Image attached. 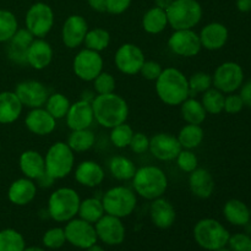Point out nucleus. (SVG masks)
<instances>
[{"label": "nucleus", "mask_w": 251, "mask_h": 251, "mask_svg": "<svg viewBox=\"0 0 251 251\" xmlns=\"http://www.w3.org/2000/svg\"><path fill=\"white\" fill-rule=\"evenodd\" d=\"M163 71V68L159 63L154 60H147L145 61L144 65H142L140 74L142 75V77L146 78L149 81H156L158 78V76L161 75V73Z\"/></svg>", "instance_id": "obj_49"}, {"label": "nucleus", "mask_w": 251, "mask_h": 251, "mask_svg": "<svg viewBox=\"0 0 251 251\" xmlns=\"http://www.w3.org/2000/svg\"><path fill=\"white\" fill-rule=\"evenodd\" d=\"M46 172L55 180L64 179L73 172L75 164L74 151L66 142H54L47 151L44 157Z\"/></svg>", "instance_id": "obj_7"}, {"label": "nucleus", "mask_w": 251, "mask_h": 251, "mask_svg": "<svg viewBox=\"0 0 251 251\" xmlns=\"http://www.w3.org/2000/svg\"><path fill=\"white\" fill-rule=\"evenodd\" d=\"M244 227H245V230H247V232H245V233H247V234H249L250 237H251V220L247 223V225L244 226Z\"/></svg>", "instance_id": "obj_59"}, {"label": "nucleus", "mask_w": 251, "mask_h": 251, "mask_svg": "<svg viewBox=\"0 0 251 251\" xmlns=\"http://www.w3.org/2000/svg\"><path fill=\"white\" fill-rule=\"evenodd\" d=\"M107 215L118 218L129 217L136 208V194L126 186H114L105 191L100 199Z\"/></svg>", "instance_id": "obj_8"}, {"label": "nucleus", "mask_w": 251, "mask_h": 251, "mask_svg": "<svg viewBox=\"0 0 251 251\" xmlns=\"http://www.w3.org/2000/svg\"><path fill=\"white\" fill-rule=\"evenodd\" d=\"M132 136H134V130L126 123L112 127V131H110V141L118 149L129 147Z\"/></svg>", "instance_id": "obj_43"}, {"label": "nucleus", "mask_w": 251, "mask_h": 251, "mask_svg": "<svg viewBox=\"0 0 251 251\" xmlns=\"http://www.w3.org/2000/svg\"><path fill=\"white\" fill-rule=\"evenodd\" d=\"M37 195V185L32 179L20 178L12 181L7 190V199L16 206H26L33 201Z\"/></svg>", "instance_id": "obj_25"}, {"label": "nucleus", "mask_w": 251, "mask_h": 251, "mask_svg": "<svg viewBox=\"0 0 251 251\" xmlns=\"http://www.w3.org/2000/svg\"><path fill=\"white\" fill-rule=\"evenodd\" d=\"M36 37L27 28H19L7 43V56L17 65H27V49Z\"/></svg>", "instance_id": "obj_21"}, {"label": "nucleus", "mask_w": 251, "mask_h": 251, "mask_svg": "<svg viewBox=\"0 0 251 251\" xmlns=\"http://www.w3.org/2000/svg\"><path fill=\"white\" fill-rule=\"evenodd\" d=\"M129 147L131 151L136 154L146 153L150 149V139L144 132H134Z\"/></svg>", "instance_id": "obj_48"}, {"label": "nucleus", "mask_w": 251, "mask_h": 251, "mask_svg": "<svg viewBox=\"0 0 251 251\" xmlns=\"http://www.w3.org/2000/svg\"><path fill=\"white\" fill-rule=\"evenodd\" d=\"M237 9L240 12H250L251 0H237Z\"/></svg>", "instance_id": "obj_55"}, {"label": "nucleus", "mask_w": 251, "mask_h": 251, "mask_svg": "<svg viewBox=\"0 0 251 251\" xmlns=\"http://www.w3.org/2000/svg\"><path fill=\"white\" fill-rule=\"evenodd\" d=\"M70 104V100L66 96H64L63 93L55 92L49 95L48 100L46 102V109L48 110L51 117L59 120L66 117Z\"/></svg>", "instance_id": "obj_39"}, {"label": "nucleus", "mask_w": 251, "mask_h": 251, "mask_svg": "<svg viewBox=\"0 0 251 251\" xmlns=\"http://www.w3.org/2000/svg\"><path fill=\"white\" fill-rule=\"evenodd\" d=\"M183 150L178 137L169 132H159L150 139V149L152 156L162 162H171L178 157Z\"/></svg>", "instance_id": "obj_16"}, {"label": "nucleus", "mask_w": 251, "mask_h": 251, "mask_svg": "<svg viewBox=\"0 0 251 251\" xmlns=\"http://www.w3.org/2000/svg\"><path fill=\"white\" fill-rule=\"evenodd\" d=\"M168 47L176 55L184 58L196 56L202 49L200 37L193 29H176L168 39Z\"/></svg>", "instance_id": "obj_13"}, {"label": "nucleus", "mask_w": 251, "mask_h": 251, "mask_svg": "<svg viewBox=\"0 0 251 251\" xmlns=\"http://www.w3.org/2000/svg\"><path fill=\"white\" fill-rule=\"evenodd\" d=\"M22 103L11 91L0 92V124H12L22 113Z\"/></svg>", "instance_id": "obj_29"}, {"label": "nucleus", "mask_w": 251, "mask_h": 251, "mask_svg": "<svg viewBox=\"0 0 251 251\" xmlns=\"http://www.w3.org/2000/svg\"><path fill=\"white\" fill-rule=\"evenodd\" d=\"M24 251H46L43 248H39V247H28V248H25Z\"/></svg>", "instance_id": "obj_58"}, {"label": "nucleus", "mask_w": 251, "mask_h": 251, "mask_svg": "<svg viewBox=\"0 0 251 251\" xmlns=\"http://www.w3.org/2000/svg\"><path fill=\"white\" fill-rule=\"evenodd\" d=\"M225 93L217 88L211 87L202 93L201 103L207 114L217 115L225 110Z\"/></svg>", "instance_id": "obj_37"}, {"label": "nucleus", "mask_w": 251, "mask_h": 251, "mask_svg": "<svg viewBox=\"0 0 251 251\" xmlns=\"http://www.w3.org/2000/svg\"><path fill=\"white\" fill-rule=\"evenodd\" d=\"M87 251H104L102 247H100V245H97V243L96 244H93L92 247H90L88 249H86Z\"/></svg>", "instance_id": "obj_57"}, {"label": "nucleus", "mask_w": 251, "mask_h": 251, "mask_svg": "<svg viewBox=\"0 0 251 251\" xmlns=\"http://www.w3.org/2000/svg\"><path fill=\"white\" fill-rule=\"evenodd\" d=\"M145 54L140 47L132 43H124L115 51L114 63L118 70L125 75L139 74L145 63Z\"/></svg>", "instance_id": "obj_14"}, {"label": "nucleus", "mask_w": 251, "mask_h": 251, "mask_svg": "<svg viewBox=\"0 0 251 251\" xmlns=\"http://www.w3.org/2000/svg\"><path fill=\"white\" fill-rule=\"evenodd\" d=\"M19 29V22L11 11L0 9V43H6Z\"/></svg>", "instance_id": "obj_41"}, {"label": "nucleus", "mask_w": 251, "mask_h": 251, "mask_svg": "<svg viewBox=\"0 0 251 251\" xmlns=\"http://www.w3.org/2000/svg\"><path fill=\"white\" fill-rule=\"evenodd\" d=\"M180 113L181 118L184 119V122H186V124L201 125L207 117V113H206L202 103L193 97H189L188 100L181 103Z\"/></svg>", "instance_id": "obj_33"}, {"label": "nucleus", "mask_w": 251, "mask_h": 251, "mask_svg": "<svg viewBox=\"0 0 251 251\" xmlns=\"http://www.w3.org/2000/svg\"><path fill=\"white\" fill-rule=\"evenodd\" d=\"M64 232L66 242L78 249H88L98 240L95 226L81 218H73L66 222Z\"/></svg>", "instance_id": "obj_11"}, {"label": "nucleus", "mask_w": 251, "mask_h": 251, "mask_svg": "<svg viewBox=\"0 0 251 251\" xmlns=\"http://www.w3.org/2000/svg\"><path fill=\"white\" fill-rule=\"evenodd\" d=\"M223 216L227 222L238 227H244L251 220L250 208L248 207L247 203L238 199H230L225 203Z\"/></svg>", "instance_id": "obj_30"}, {"label": "nucleus", "mask_w": 251, "mask_h": 251, "mask_svg": "<svg viewBox=\"0 0 251 251\" xmlns=\"http://www.w3.org/2000/svg\"><path fill=\"white\" fill-rule=\"evenodd\" d=\"M88 31V24L81 15H70L65 20L61 28V39L64 46L70 49L80 47L85 41Z\"/></svg>", "instance_id": "obj_18"}, {"label": "nucleus", "mask_w": 251, "mask_h": 251, "mask_svg": "<svg viewBox=\"0 0 251 251\" xmlns=\"http://www.w3.org/2000/svg\"><path fill=\"white\" fill-rule=\"evenodd\" d=\"M96 136L93 131L90 129H82V130H73L71 134L69 135L68 142L71 150L74 152H86L88 150L92 149L95 146Z\"/></svg>", "instance_id": "obj_36"}, {"label": "nucleus", "mask_w": 251, "mask_h": 251, "mask_svg": "<svg viewBox=\"0 0 251 251\" xmlns=\"http://www.w3.org/2000/svg\"><path fill=\"white\" fill-rule=\"evenodd\" d=\"M132 0H107V12L112 15H122L131 5Z\"/></svg>", "instance_id": "obj_51"}, {"label": "nucleus", "mask_w": 251, "mask_h": 251, "mask_svg": "<svg viewBox=\"0 0 251 251\" xmlns=\"http://www.w3.org/2000/svg\"><path fill=\"white\" fill-rule=\"evenodd\" d=\"M97 238L102 243L107 245H120L125 240V230L124 223L122 222V218L114 217L105 213L100 221L95 225Z\"/></svg>", "instance_id": "obj_17"}, {"label": "nucleus", "mask_w": 251, "mask_h": 251, "mask_svg": "<svg viewBox=\"0 0 251 251\" xmlns=\"http://www.w3.org/2000/svg\"><path fill=\"white\" fill-rule=\"evenodd\" d=\"M93 88L97 95H107L115 91V78L112 74L102 71L97 77L93 80Z\"/></svg>", "instance_id": "obj_45"}, {"label": "nucleus", "mask_w": 251, "mask_h": 251, "mask_svg": "<svg viewBox=\"0 0 251 251\" xmlns=\"http://www.w3.org/2000/svg\"><path fill=\"white\" fill-rule=\"evenodd\" d=\"M53 59L51 46L43 38H34L27 49V65L34 70H43L48 68Z\"/></svg>", "instance_id": "obj_24"}, {"label": "nucleus", "mask_w": 251, "mask_h": 251, "mask_svg": "<svg viewBox=\"0 0 251 251\" xmlns=\"http://www.w3.org/2000/svg\"><path fill=\"white\" fill-rule=\"evenodd\" d=\"M176 159L179 169L185 173H191L196 168H199V159L191 150H181Z\"/></svg>", "instance_id": "obj_46"}, {"label": "nucleus", "mask_w": 251, "mask_h": 251, "mask_svg": "<svg viewBox=\"0 0 251 251\" xmlns=\"http://www.w3.org/2000/svg\"><path fill=\"white\" fill-rule=\"evenodd\" d=\"M42 243L48 249H60L66 243L64 228H51V229L47 230L42 238Z\"/></svg>", "instance_id": "obj_44"}, {"label": "nucleus", "mask_w": 251, "mask_h": 251, "mask_svg": "<svg viewBox=\"0 0 251 251\" xmlns=\"http://www.w3.org/2000/svg\"><path fill=\"white\" fill-rule=\"evenodd\" d=\"M25 125L32 134L46 136L55 130L56 119L49 114L46 108H33L25 118Z\"/></svg>", "instance_id": "obj_20"}, {"label": "nucleus", "mask_w": 251, "mask_h": 251, "mask_svg": "<svg viewBox=\"0 0 251 251\" xmlns=\"http://www.w3.org/2000/svg\"><path fill=\"white\" fill-rule=\"evenodd\" d=\"M230 233L227 228L213 218L200 220L194 227V239L202 249L215 251L227 247Z\"/></svg>", "instance_id": "obj_6"}, {"label": "nucleus", "mask_w": 251, "mask_h": 251, "mask_svg": "<svg viewBox=\"0 0 251 251\" xmlns=\"http://www.w3.org/2000/svg\"><path fill=\"white\" fill-rule=\"evenodd\" d=\"M88 5L96 12L107 11V0H87Z\"/></svg>", "instance_id": "obj_54"}, {"label": "nucleus", "mask_w": 251, "mask_h": 251, "mask_svg": "<svg viewBox=\"0 0 251 251\" xmlns=\"http://www.w3.org/2000/svg\"><path fill=\"white\" fill-rule=\"evenodd\" d=\"M168 25L176 29H193L202 19V6L198 0H173L166 10Z\"/></svg>", "instance_id": "obj_5"}, {"label": "nucleus", "mask_w": 251, "mask_h": 251, "mask_svg": "<svg viewBox=\"0 0 251 251\" xmlns=\"http://www.w3.org/2000/svg\"><path fill=\"white\" fill-rule=\"evenodd\" d=\"M0 149H1V144H0Z\"/></svg>", "instance_id": "obj_61"}, {"label": "nucleus", "mask_w": 251, "mask_h": 251, "mask_svg": "<svg viewBox=\"0 0 251 251\" xmlns=\"http://www.w3.org/2000/svg\"><path fill=\"white\" fill-rule=\"evenodd\" d=\"M25 248L26 243L21 233L11 228L0 230V251H24Z\"/></svg>", "instance_id": "obj_40"}, {"label": "nucleus", "mask_w": 251, "mask_h": 251, "mask_svg": "<svg viewBox=\"0 0 251 251\" xmlns=\"http://www.w3.org/2000/svg\"><path fill=\"white\" fill-rule=\"evenodd\" d=\"M77 215L81 220L86 221L88 223H92V225H96L105 215L102 200L96 198L85 199V200H82L80 202Z\"/></svg>", "instance_id": "obj_34"}, {"label": "nucleus", "mask_w": 251, "mask_h": 251, "mask_svg": "<svg viewBox=\"0 0 251 251\" xmlns=\"http://www.w3.org/2000/svg\"><path fill=\"white\" fill-rule=\"evenodd\" d=\"M80 202L77 191L71 188H59L49 196L47 211L55 222H69L77 216Z\"/></svg>", "instance_id": "obj_4"}, {"label": "nucleus", "mask_w": 251, "mask_h": 251, "mask_svg": "<svg viewBox=\"0 0 251 251\" xmlns=\"http://www.w3.org/2000/svg\"><path fill=\"white\" fill-rule=\"evenodd\" d=\"M73 70L80 80L91 82L103 71L102 55L91 49H82L74 58Z\"/></svg>", "instance_id": "obj_12"}, {"label": "nucleus", "mask_w": 251, "mask_h": 251, "mask_svg": "<svg viewBox=\"0 0 251 251\" xmlns=\"http://www.w3.org/2000/svg\"><path fill=\"white\" fill-rule=\"evenodd\" d=\"M244 107V102L239 95L229 93L225 98V112H227L228 114H238L242 112Z\"/></svg>", "instance_id": "obj_50"}, {"label": "nucleus", "mask_w": 251, "mask_h": 251, "mask_svg": "<svg viewBox=\"0 0 251 251\" xmlns=\"http://www.w3.org/2000/svg\"><path fill=\"white\" fill-rule=\"evenodd\" d=\"M19 166L22 174L32 180H36L46 172L44 157L34 150H27L22 152L19 159Z\"/></svg>", "instance_id": "obj_28"}, {"label": "nucleus", "mask_w": 251, "mask_h": 251, "mask_svg": "<svg viewBox=\"0 0 251 251\" xmlns=\"http://www.w3.org/2000/svg\"><path fill=\"white\" fill-rule=\"evenodd\" d=\"M110 43V34L107 29L104 28H93L88 29L87 33H86L85 41L83 44L86 46V48L91 49V50H95L100 53V51L105 50L108 48Z\"/></svg>", "instance_id": "obj_38"}, {"label": "nucleus", "mask_w": 251, "mask_h": 251, "mask_svg": "<svg viewBox=\"0 0 251 251\" xmlns=\"http://www.w3.org/2000/svg\"><path fill=\"white\" fill-rule=\"evenodd\" d=\"M244 82V71L238 63L226 61L215 70L212 76L213 87L223 93H234Z\"/></svg>", "instance_id": "obj_10"}, {"label": "nucleus", "mask_w": 251, "mask_h": 251, "mask_svg": "<svg viewBox=\"0 0 251 251\" xmlns=\"http://www.w3.org/2000/svg\"><path fill=\"white\" fill-rule=\"evenodd\" d=\"M199 37L202 48L207 50H218L226 46L229 32L227 27L221 22H211L203 26Z\"/></svg>", "instance_id": "obj_22"}, {"label": "nucleus", "mask_w": 251, "mask_h": 251, "mask_svg": "<svg viewBox=\"0 0 251 251\" xmlns=\"http://www.w3.org/2000/svg\"><path fill=\"white\" fill-rule=\"evenodd\" d=\"M156 93L167 105H180L189 96L188 77L176 68H166L156 80Z\"/></svg>", "instance_id": "obj_2"}, {"label": "nucleus", "mask_w": 251, "mask_h": 251, "mask_svg": "<svg viewBox=\"0 0 251 251\" xmlns=\"http://www.w3.org/2000/svg\"><path fill=\"white\" fill-rule=\"evenodd\" d=\"M205 132L200 125L186 124L178 134V141L184 150H194L200 146L203 141Z\"/></svg>", "instance_id": "obj_35"}, {"label": "nucleus", "mask_w": 251, "mask_h": 251, "mask_svg": "<svg viewBox=\"0 0 251 251\" xmlns=\"http://www.w3.org/2000/svg\"><path fill=\"white\" fill-rule=\"evenodd\" d=\"M189 81V96L190 97H195V96L200 95V93L206 92L208 88L213 86L212 83V75L203 71H199V73L193 74Z\"/></svg>", "instance_id": "obj_42"}, {"label": "nucleus", "mask_w": 251, "mask_h": 251, "mask_svg": "<svg viewBox=\"0 0 251 251\" xmlns=\"http://www.w3.org/2000/svg\"><path fill=\"white\" fill-rule=\"evenodd\" d=\"M95 120L105 129H112L117 125L126 123L129 117V105L122 96L117 93L97 95L92 100Z\"/></svg>", "instance_id": "obj_1"}, {"label": "nucleus", "mask_w": 251, "mask_h": 251, "mask_svg": "<svg viewBox=\"0 0 251 251\" xmlns=\"http://www.w3.org/2000/svg\"><path fill=\"white\" fill-rule=\"evenodd\" d=\"M36 181H37L36 183L37 186H41V188H50V186H53L55 179H54L50 174L44 172L39 178L36 179Z\"/></svg>", "instance_id": "obj_53"}, {"label": "nucleus", "mask_w": 251, "mask_h": 251, "mask_svg": "<svg viewBox=\"0 0 251 251\" xmlns=\"http://www.w3.org/2000/svg\"><path fill=\"white\" fill-rule=\"evenodd\" d=\"M189 189L199 199H208L215 190V180L210 172L205 168H196L189 176Z\"/></svg>", "instance_id": "obj_27"}, {"label": "nucleus", "mask_w": 251, "mask_h": 251, "mask_svg": "<svg viewBox=\"0 0 251 251\" xmlns=\"http://www.w3.org/2000/svg\"><path fill=\"white\" fill-rule=\"evenodd\" d=\"M168 26L166 10L153 6L147 10L142 16V27L150 34H158Z\"/></svg>", "instance_id": "obj_31"}, {"label": "nucleus", "mask_w": 251, "mask_h": 251, "mask_svg": "<svg viewBox=\"0 0 251 251\" xmlns=\"http://www.w3.org/2000/svg\"><path fill=\"white\" fill-rule=\"evenodd\" d=\"M14 92L16 93L22 105L31 109L46 105L49 97L48 88L37 80H26L17 83Z\"/></svg>", "instance_id": "obj_15"}, {"label": "nucleus", "mask_w": 251, "mask_h": 251, "mask_svg": "<svg viewBox=\"0 0 251 251\" xmlns=\"http://www.w3.org/2000/svg\"><path fill=\"white\" fill-rule=\"evenodd\" d=\"M105 178L104 169L95 161H83L75 169V180L86 188L100 185Z\"/></svg>", "instance_id": "obj_26"}, {"label": "nucleus", "mask_w": 251, "mask_h": 251, "mask_svg": "<svg viewBox=\"0 0 251 251\" xmlns=\"http://www.w3.org/2000/svg\"><path fill=\"white\" fill-rule=\"evenodd\" d=\"M131 180L135 193L150 201L162 198L168 188L166 173L156 166H145L136 169Z\"/></svg>", "instance_id": "obj_3"}, {"label": "nucleus", "mask_w": 251, "mask_h": 251, "mask_svg": "<svg viewBox=\"0 0 251 251\" xmlns=\"http://www.w3.org/2000/svg\"><path fill=\"white\" fill-rule=\"evenodd\" d=\"M25 24L36 38H44L54 26L53 9L46 2H34L27 10Z\"/></svg>", "instance_id": "obj_9"}, {"label": "nucleus", "mask_w": 251, "mask_h": 251, "mask_svg": "<svg viewBox=\"0 0 251 251\" xmlns=\"http://www.w3.org/2000/svg\"><path fill=\"white\" fill-rule=\"evenodd\" d=\"M172 2H173V0H154V6L159 7V9L167 10Z\"/></svg>", "instance_id": "obj_56"}, {"label": "nucleus", "mask_w": 251, "mask_h": 251, "mask_svg": "<svg viewBox=\"0 0 251 251\" xmlns=\"http://www.w3.org/2000/svg\"><path fill=\"white\" fill-rule=\"evenodd\" d=\"M239 96L242 97L244 105L251 108V80L240 86Z\"/></svg>", "instance_id": "obj_52"}, {"label": "nucleus", "mask_w": 251, "mask_h": 251, "mask_svg": "<svg viewBox=\"0 0 251 251\" xmlns=\"http://www.w3.org/2000/svg\"><path fill=\"white\" fill-rule=\"evenodd\" d=\"M150 218L157 228L168 229L176 222V208L167 199L162 196L156 200H152L151 206H150Z\"/></svg>", "instance_id": "obj_23"}, {"label": "nucleus", "mask_w": 251, "mask_h": 251, "mask_svg": "<svg viewBox=\"0 0 251 251\" xmlns=\"http://www.w3.org/2000/svg\"><path fill=\"white\" fill-rule=\"evenodd\" d=\"M215 251H230V250H229V248L223 247V248H221V249H217V250H215Z\"/></svg>", "instance_id": "obj_60"}, {"label": "nucleus", "mask_w": 251, "mask_h": 251, "mask_svg": "<svg viewBox=\"0 0 251 251\" xmlns=\"http://www.w3.org/2000/svg\"><path fill=\"white\" fill-rule=\"evenodd\" d=\"M227 245L230 251H251V237L247 233H237L230 235Z\"/></svg>", "instance_id": "obj_47"}, {"label": "nucleus", "mask_w": 251, "mask_h": 251, "mask_svg": "<svg viewBox=\"0 0 251 251\" xmlns=\"http://www.w3.org/2000/svg\"><path fill=\"white\" fill-rule=\"evenodd\" d=\"M65 118L66 125L71 131L73 130L90 129L93 120H95L92 103L86 100H76L75 103L70 104Z\"/></svg>", "instance_id": "obj_19"}, {"label": "nucleus", "mask_w": 251, "mask_h": 251, "mask_svg": "<svg viewBox=\"0 0 251 251\" xmlns=\"http://www.w3.org/2000/svg\"><path fill=\"white\" fill-rule=\"evenodd\" d=\"M108 168L113 178L120 181L131 180L137 169L134 162L125 156L112 157L108 163Z\"/></svg>", "instance_id": "obj_32"}]
</instances>
